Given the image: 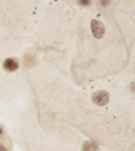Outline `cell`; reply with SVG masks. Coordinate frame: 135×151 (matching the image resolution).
Returning <instances> with one entry per match:
<instances>
[{
	"label": "cell",
	"instance_id": "obj_7",
	"mask_svg": "<svg viewBox=\"0 0 135 151\" xmlns=\"http://www.w3.org/2000/svg\"><path fill=\"white\" fill-rule=\"evenodd\" d=\"M2 133V129L1 128H0V134H1Z\"/></svg>",
	"mask_w": 135,
	"mask_h": 151
},
{
	"label": "cell",
	"instance_id": "obj_6",
	"mask_svg": "<svg viewBox=\"0 0 135 151\" xmlns=\"http://www.w3.org/2000/svg\"><path fill=\"white\" fill-rule=\"evenodd\" d=\"M0 151H7V150H6V148H5V147H4V146L0 145Z\"/></svg>",
	"mask_w": 135,
	"mask_h": 151
},
{
	"label": "cell",
	"instance_id": "obj_5",
	"mask_svg": "<svg viewBox=\"0 0 135 151\" xmlns=\"http://www.w3.org/2000/svg\"><path fill=\"white\" fill-rule=\"evenodd\" d=\"M79 4H81V5H89L90 4V1H79Z\"/></svg>",
	"mask_w": 135,
	"mask_h": 151
},
{
	"label": "cell",
	"instance_id": "obj_4",
	"mask_svg": "<svg viewBox=\"0 0 135 151\" xmlns=\"http://www.w3.org/2000/svg\"><path fill=\"white\" fill-rule=\"evenodd\" d=\"M98 145L93 141H87L83 144L82 151H97Z\"/></svg>",
	"mask_w": 135,
	"mask_h": 151
},
{
	"label": "cell",
	"instance_id": "obj_1",
	"mask_svg": "<svg viewBox=\"0 0 135 151\" xmlns=\"http://www.w3.org/2000/svg\"><path fill=\"white\" fill-rule=\"evenodd\" d=\"M92 101L98 106H104L109 101V95L106 91H98L92 96Z\"/></svg>",
	"mask_w": 135,
	"mask_h": 151
},
{
	"label": "cell",
	"instance_id": "obj_2",
	"mask_svg": "<svg viewBox=\"0 0 135 151\" xmlns=\"http://www.w3.org/2000/svg\"><path fill=\"white\" fill-rule=\"evenodd\" d=\"M90 27H91V31H92V34L97 39H100L104 37L105 35V26L102 22L98 21V20H92L90 23Z\"/></svg>",
	"mask_w": 135,
	"mask_h": 151
},
{
	"label": "cell",
	"instance_id": "obj_3",
	"mask_svg": "<svg viewBox=\"0 0 135 151\" xmlns=\"http://www.w3.org/2000/svg\"><path fill=\"white\" fill-rule=\"evenodd\" d=\"M3 68L7 72H14L18 68V64L17 60L13 58H7L5 61L3 62Z\"/></svg>",
	"mask_w": 135,
	"mask_h": 151
}]
</instances>
